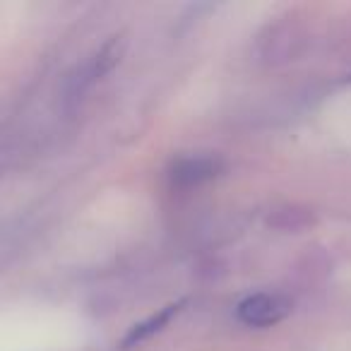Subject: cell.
Here are the masks:
<instances>
[{"mask_svg": "<svg viewBox=\"0 0 351 351\" xmlns=\"http://www.w3.org/2000/svg\"><path fill=\"white\" fill-rule=\"evenodd\" d=\"M226 171V161L217 154L181 156L171 166V181L178 186H200Z\"/></svg>", "mask_w": 351, "mask_h": 351, "instance_id": "cell-2", "label": "cell"}, {"mask_svg": "<svg viewBox=\"0 0 351 351\" xmlns=\"http://www.w3.org/2000/svg\"><path fill=\"white\" fill-rule=\"evenodd\" d=\"M183 306H186V301H178V303H169V306L159 308V311L154 313V315H149L147 320L137 322V325L130 327V332H128L125 337H123L121 346L123 349H132V346H137L140 341L149 339V337H154L156 332H161L166 325H169L171 320H173L178 313L183 311Z\"/></svg>", "mask_w": 351, "mask_h": 351, "instance_id": "cell-3", "label": "cell"}, {"mask_svg": "<svg viewBox=\"0 0 351 351\" xmlns=\"http://www.w3.org/2000/svg\"><path fill=\"white\" fill-rule=\"evenodd\" d=\"M291 313V301L279 293H253L239 303V320L248 327H272Z\"/></svg>", "mask_w": 351, "mask_h": 351, "instance_id": "cell-1", "label": "cell"}]
</instances>
